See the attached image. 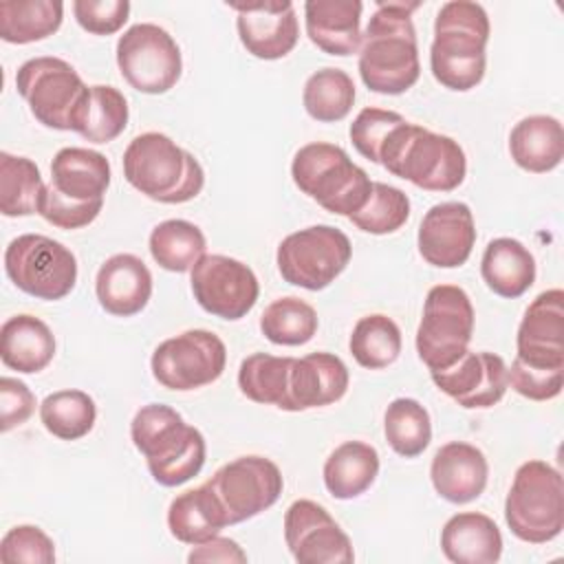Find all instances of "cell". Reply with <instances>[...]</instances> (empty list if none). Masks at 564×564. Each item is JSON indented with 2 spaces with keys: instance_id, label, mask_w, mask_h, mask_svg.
I'll return each instance as SVG.
<instances>
[{
  "instance_id": "cell-1",
  "label": "cell",
  "mask_w": 564,
  "mask_h": 564,
  "mask_svg": "<svg viewBox=\"0 0 564 564\" xmlns=\"http://www.w3.org/2000/svg\"><path fill=\"white\" fill-rule=\"evenodd\" d=\"M419 7L421 2L405 0L377 2L359 46V75L368 90L401 95L419 82V44L412 24Z\"/></svg>"
},
{
  "instance_id": "cell-2",
  "label": "cell",
  "mask_w": 564,
  "mask_h": 564,
  "mask_svg": "<svg viewBox=\"0 0 564 564\" xmlns=\"http://www.w3.org/2000/svg\"><path fill=\"white\" fill-rule=\"evenodd\" d=\"M489 18L478 2H445L434 20L430 68L434 79L456 93L476 88L485 77Z\"/></svg>"
},
{
  "instance_id": "cell-3",
  "label": "cell",
  "mask_w": 564,
  "mask_h": 564,
  "mask_svg": "<svg viewBox=\"0 0 564 564\" xmlns=\"http://www.w3.org/2000/svg\"><path fill=\"white\" fill-rule=\"evenodd\" d=\"M134 447L145 456L152 478L163 487L192 480L205 465L203 434L165 403H148L130 423Z\"/></svg>"
},
{
  "instance_id": "cell-4",
  "label": "cell",
  "mask_w": 564,
  "mask_h": 564,
  "mask_svg": "<svg viewBox=\"0 0 564 564\" xmlns=\"http://www.w3.org/2000/svg\"><path fill=\"white\" fill-rule=\"evenodd\" d=\"M123 176L137 192L165 205L187 203L205 185L198 159L161 132H143L128 143Z\"/></svg>"
},
{
  "instance_id": "cell-5",
  "label": "cell",
  "mask_w": 564,
  "mask_h": 564,
  "mask_svg": "<svg viewBox=\"0 0 564 564\" xmlns=\"http://www.w3.org/2000/svg\"><path fill=\"white\" fill-rule=\"evenodd\" d=\"M379 165L427 192H452L467 174V159L458 141L410 121L394 128Z\"/></svg>"
},
{
  "instance_id": "cell-6",
  "label": "cell",
  "mask_w": 564,
  "mask_h": 564,
  "mask_svg": "<svg viewBox=\"0 0 564 564\" xmlns=\"http://www.w3.org/2000/svg\"><path fill=\"white\" fill-rule=\"evenodd\" d=\"M291 176L300 192L337 216L357 214L372 189L370 176L350 161L344 148L315 141L302 145L291 163Z\"/></svg>"
},
{
  "instance_id": "cell-7",
  "label": "cell",
  "mask_w": 564,
  "mask_h": 564,
  "mask_svg": "<svg viewBox=\"0 0 564 564\" xmlns=\"http://www.w3.org/2000/svg\"><path fill=\"white\" fill-rule=\"evenodd\" d=\"M505 520L522 542L544 544L555 540L564 529L562 474L544 460L522 463L505 500Z\"/></svg>"
},
{
  "instance_id": "cell-8",
  "label": "cell",
  "mask_w": 564,
  "mask_h": 564,
  "mask_svg": "<svg viewBox=\"0 0 564 564\" xmlns=\"http://www.w3.org/2000/svg\"><path fill=\"white\" fill-rule=\"evenodd\" d=\"M474 306L456 284H436L427 291L416 330V352L430 372L452 366L469 350Z\"/></svg>"
},
{
  "instance_id": "cell-9",
  "label": "cell",
  "mask_w": 564,
  "mask_h": 564,
  "mask_svg": "<svg viewBox=\"0 0 564 564\" xmlns=\"http://www.w3.org/2000/svg\"><path fill=\"white\" fill-rule=\"evenodd\" d=\"M352 245L348 236L330 225H313L289 234L275 253L278 271L284 282L322 291L348 267Z\"/></svg>"
},
{
  "instance_id": "cell-10",
  "label": "cell",
  "mask_w": 564,
  "mask_h": 564,
  "mask_svg": "<svg viewBox=\"0 0 564 564\" xmlns=\"http://www.w3.org/2000/svg\"><path fill=\"white\" fill-rule=\"evenodd\" d=\"M9 280L37 300L66 297L77 282V260L62 242L42 234H22L4 249Z\"/></svg>"
},
{
  "instance_id": "cell-11",
  "label": "cell",
  "mask_w": 564,
  "mask_h": 564,
  "mask_svg": "<svg viewBox=\"0 0 564 564\" xmlns=\"http://www.w3.org/2000/svg\"><path fill=\"white\" fill-rule=\"evenodd\" d=\"M15 88L31 115L46 128L70 130L88 86L77 70L59 57L26 59L15 75Z\"/></svg>"
},
{
  "instance_id": "cell-12",
  "label": "cell",
  "mask_w": 564,
  "mask_h": 564,
  "mask_svg": "<svg viewBox=\"0 0 564 564\" xmlns=\"http://www.w3.org/2000/svg\"><path fill=\"white\" fill-rule=\"evenodd\" d=\"M121 77L139 93L163 95L176 86L183 73L176 40L152 22L130 26L117 42Z\"/></svg>"
},
{
  "instance_id": "cell-13",
  "label": "cell",
  "mask_w": 564,
  "mask_h": 564,
  "mask_svg": "<svg viewBox=\"0 0 564 564\" xmlns=\"http://www.w3.org/2000/svg\"><path fill=\"white\" fill-rule=\"evenodd\" d=\"M227 366L223 339L205 328H192L161 341L150 359L154 379L167 390H196L214 383Z\"/></svg>"
},
{
  "instance_id": "cell-14",
  "label": "cell",
  "mask_w": 564,
  "mask_h": 564,
  "mask_svg": "<svg viewBox=\"0 0 564 564\" xmlns=\"http://www.w3.org/2000/svg\"><path fill=\"white\" fill-rule=\"evenodd\" d=\"M207 485L218 496L229 524H238L273 507L282 496L284 478L273 460L240 456L216 469Z\"/></svg>"
},
{
  "instance_id": "cell-15",
  "label": "cell",
  "mask_w": 564,
  "mask_h": 564,
  "mask_svg": "<svg viewBox=\"0 0 564 564\" xmlns=\"http://www.w3.org/2000/svg\"><path fill=\"white\" fill-rule=\"evenodd\" d=\"M192 293L203 311L220 319H240L258 302V278L240 260L205 253L192 267Z\"/></svg>"
},
{
  "instance_id": "cell-16",
  "label": "cell",
  "mask_w": 564,
  "mask_h": 564,
  "mask_svg": "<svg viewBox=\"0 0 564 564\" xmlns=\"http://www.w3.org/2000/svg\"><path fill=\"white\" fill-rule=\"evenodd\" d=\"M284 540L300 564H350V538L335 518L313 500H295L284 513Z\"/></svg>"
},
{
  "instance_id": "cell-17",
  "label": "cell",
  "mask_w": 564,
  "mask_h": 564,
  "mask_svg": "<svg viewBox=\"0 0 564 564\" xmlns=\"http://www.w3.org/2000/svg\"><path fill=\"white\" fill-rule=\"evenodd\" d=\"M430 377L441 392L467 410L496 405L509 388L505 359L487 350H467L452 366L430 372Z\"/></svg>"
},
{
  "instance_id": "cell-18",
  "label": "cell",
  "mask_w": 564,
  "mask_h": 564,
  "mask_svg": "<svg viewBox=\"0 0 564 564\" xmlns=\"http://www.w3.org/2000/svg\"><path fill=\"white\" fill-rule=\"evenodd\" d=\"M419 253L438 269H454L467 262L476 245V225L469 205L447 200L432 205L419 225Z\"/></svg>"
},
{
  "instance_id": "cell-19",
  "label": "cell",
  "mask_w": 564,
  "mask_h": 564,
  "mask_svg": "<svg viewBox=\"0 0 564 564\" xmlns=\"http://www.w3.org/2000/svg\"><path fill=\"white\" fill-rule=\"evenodd\" d=\"M516 359L531 368L564 370V291L540 293L524 311L516 337Z\"/></svg>"
},
{
  "instance_id": "cell-20",
  "label": "cell",
  "mask_w": 564,
  "mask_h": 564,
  "mask_svg": "<svg viewBox=\"0 0 564 564\" xmlns=\"http://www.w3.org/2000/svg\"><path fill=\"white\" fill-rule=\"evenodd\" d=\"M238 13L236 29L242 46L258 59L289 55L300 37V24L291 0L278 2H227Z\"/></svg>"
},
{
  "instance_id": "cell-21",
  "label": "cell",
  "mask_w": 564,
  "mask_h": 564,
  "mask_svg": "<svg viewBox=\"0 0 564 564\" xmlns=\"http://www.w3.org/2000/svg\"><path fill=\"white\" fill-rule=\"evenodd\" d=\"M348 368L333 352H308L293 357L289 388L282 410L302 412L339 401L348 390Z\"/></svg>"
},
{
  "instance_id": "cell-22",
  "label": "cell",
  "mask_w": 564,
  "mask_h": 564,
  "mask_svg": "<svg viewBox=\"0 0 564 564\" xmlns=\"http://www.w3.org/2000/svg\"><path fill=\"white\" fill-rule=\"evenodd\" d=\"M430 478L441 498L452 505H467L485 491L489 465L476 445L452 441L434 454Z\"/></svg>"
},
{
  "instance_id": "cell-23",
  "label": "cell",
  "mask_w": 564,
  "mask_h": 564,
  "mask_svg": "<svg viewBox=\"0 0 564 564\" xmlns=\"http://www.w3.org/2000/svg\"><path fill=\"white\" fill-rule=\"evenodd\" d=\"M95 293L101 308L117 317L141 313L152 295V273L134 253H115L97 271Z\"/></svg>"
},
{
  "instance_id": "cell-24",
  "label": "cell",
  "mask_w": 564,
  "mask_h": 564,
  "mask_svg": "<svg viewBox=\"0 0 564 564\" xmlns=\"http://www.w3.org/2000/svg\"><path fill=\"white\" fill-rule=\"evenodd\" d=\"M359 0H306L304 22L308 40L328 55H352L361 46Z\"/></svg>"
},
{
  "instance_id": "cell-25",
  "label": "cell",
  "mask_w": 564,
  "mask_h": 564,
  "mask_svg": "<svg viewBox=\"0 0 564 564\" xmlns=\"http://www.w3.org/2000/svg\"><path fill=\"white\" fill-rule=\"evenodd\" d=\"M441 551L454 564H494L502 555V533L489 516L463 511L445 522Z\"/></svg>"
},
{
  "instance_id": "cell-26",
  "label": "cell",
  "mask_w": 564,
  "mask_h": 564,
  "mask_svg": "<svg viewBox=\"0 0 564 564\" xmlns=\"http://www.w3.org/2000/svg\"><path fill=\"white\" fill-rule=\"evenodd\" d=\"M55 357V337L35 315L20 313L0 328V359L7 368L33 375L44 370Z\"/></svg>"
},
{
  "instance_id": "cell-27",
  "label": "cell",
  "mask_w": 564,
  "mask_h": 564,
  "mask_svg": "<svg viewBox=\"0 0 564 564\" xmlns=\"http://www.w3.org/2000/svg\"><path fill=\"white\" fill-rule=\"evenodd\" d=\"M509 152L518 167L544 174L555 170L564 159V128L549 115L520 119L509 134Z\"/></svg>"
},
{
  "instance_id": "cell-28",
  "label": "cell",
  "mask_w": 564,
  "mask_h": 564,
  "mask_svg": "<svg viewBox=\"0 0 564 564\" xmlns=\"http://www.w3.org/2000/svg\"><path fill=\"white\" fill-rule=\"evenodd\" d=\"M170 533L183 544H203L229 527L227 513L214 494V489L203 482L196 489L178 494L167 509Z\"/></svg>"
},
{
  "instance_id": "cell-29",
  "label": "cell",
  "mask_w": 564,
  "mask_h": 564,
  "mask_svg": "<svg viewBox=\"0 0 564 564\" xmlns=\"http://www.w3.org/2000/svg\"><path fill=\"white\" fill-rule=\"evenodd\" d=\"M110 176L108 159L88 148H62L51 163V183L73 200L104 198Z\"/></svg>"
},
{
  "instance_id": "cell-30",
  "label": "cell",
  "mask_w": 564,
  "mask_h": 564,
  "mask_svg": "<svg viewBox=\"0 0 564 564\" xmlns=\"http://www.w3.org/2000/svg\"><path fill=\"white\" fill-rule=\"evenodd\" d=\"M485 284L500 297L516 300L535 282V260L516 238H496L485 247L480 260Z\"/></svg>"
},
{
  "instance_id": "cell-31",
  "label": "cell",
  "mask_w": 564,
  "mask_h": 564,
  "mask_svg": "<svg viewBox=\"0 0 564 564\" xmlns=\"http://www.w3.org/2000/svg\"><path fill=\"white\" fill-rule=\"evenodd\" d=\"M379 454L364 441H346L324 463V485L337 500H352L375 482Z\"/></svg>"
},
{
  "instance_id": "cell-32",
  "label": "cell",
  "mask_w": 564,
  "mask_h": 564,
  "mask_svg": "<svg viewBox=\"0 0 564 564\" xmlns=\"http://www.w3.org/2000/svg\"><path fill=\"white\" fill-rule=\"evenodd\" d=\"M128 101L115 86H88L84 104L79 106L73 132L90 143H110L128 126Z\"/></svg>"
},
{
  "instance_id": "cell-33",
  "label": "cell",
  "mask_w": 564,
  "mask_h": 564,
  "mask_svg": "<svg viewBox=\"0 0 564 564\" xmlns=\"http://www.w3.org/2000/svg\"><path fill=\"white\" fill-rule=\"evenodd\" d=\"M59 0H2L0 37L9 44H31L53 35L62 26Z\"/></svg>"
},
{
  "instance_id": "cell-34",
  "label": "cell",
  "mask_w": 564,
  "mask_h": 564,
  "mask_svg": "<svg viewBox=\"0 0 564 564\" xmlns=\"http://www.w3.org/2000/svg\"><path fill=\"white\" fill-rule=\"evenodd\" d=\"M205 249L207 240L200 227L183 218L163 220L150 234V253L154 262L172 273L192 271L205 256Z\"/></svg>"
},
{
  "instance_id": "cell-35",
  "label": "cell",
  "mask_w": 564,
  "mask_h": 564,
  "mask_svg": "<svg viewBox=\"0 0 564 564\" xmlns=\"http://www.w3.org/2000/svg\"><path fill=\"white\" fill-rule=\"evenodd\" d=\"M44 192L46 185L31 159L0 152V212L4 216L37 214Z\"/></svg>"
},
{
  "instance_id": "cell-36",
  "label": "cell",
  "mask_w": 564,
  "mask_h": 564,
  "mask_svg": "<svg viewBox=\"0 0 564 564\" xmlns=\"http://www.w3.org/2000/svg\"><path fill=\"white\" fill-rule=\"evenodd\" d=\"M302 104L308 117L319 123L341 121L352 110L355 84L346 70L326 66L306 79Z\"/></svg>"
},
{
  "instance_id": "cell-37",
  "label": "cell",
  "mask_w": 564,
  "mask_h": 564,
  "mask_svg": "<svg viewBox=\"0 0 564 564\" xmlns=\"http://www.w3.org/2000/svg\"><path fill=\"white\" fill-rule=\"evenodd\" d=\"M293 357H275L269 352H253L242 359L238 368L240 392L262 405H275L282 410L289 388Z\"/></svg>"
},
{
  "instance_id": "cell-38",
  "label": "cell",
  "mask_w": 564,
  "mask_h": 564,
  "mask_svg": "<svg viewBox=\"0 0 564 564\" xmlns=\"http://www.w3.org/2000/svg\"><path fill=\"white\" fill-rule=\"evenodd\" d=\"M401 344L403 341L397 322L388 315L372 313L355 324L348 348L359 366L368 370H381L397 361Z\"/></svg>"
},
{
  "instance_id": "cell-39",
  "label": "cell",
  "mask_w": 564,
  "mask_h": 564,
  "mask_svg": "<svg viewBox=\"0 0 564 564\" xmlns=\"http://www.w3.org/2000/svg\"><path fill=\"white\" fill-rule=\"evenodd\" d=\"M97 419V405L84 390H57L40 405V421L48 434L62 441L86 436Z\"/></svg>"
},
{
  "instance_id": "cell-40",
  "label": "cell",
  "mask_w": 564,
  "mask_h": 564,
  "mask_svg": "<svg viewBox=\"0 0 564 564\" xmlns=\"http://www.w3.org/2000/svg\"><path fill=\"white\" fill-rule=\"evenodd\" d=\"M383 432L386 441L399 456L416 458L432 441V421L416 399L399 397L386 408Z\"/></svg>"
},
{
  "instance_id": "cell-41",
  "label": "cell",
  "mask_w": 564,
  "mask_h": 564,
  "mask_svg": "<svg viewBox=\"0 0 564 564\" xmlns=\"http://www.w3.org/2000/svg\"><path fill=\"white\" fill-rule=\"evenodd\" d=\"M317 326L315 308L295 295L271 302L260 317L262 335L278 346H302L313 339Z\"/></svg>"
},
{
  "instance_id": "cell-42",
  "label": "cell",
  "mask_w": 564,
  "mask_h": 564,
  "mask_svg": "<svg viewBox=\"0 0 564 564\" xmlns=\"http://www.w3.org/2000/svg\"><path fill=\"white\" fill-rule=\"evenodd\" d=\"M410 218V198L399 187L388 183H372L366 205L350 216V223L375 236H386L405 225Z\"/></svg>"
},
{
  "instance_id": "cell-43",
  "label": "cell",
  "mask_w": 564,
  "mask_h": 564,
  "mask_svg": "<svg viewBox=\"0 0 564 564\" xmlns=\"http://www.w3.org/2000/svg\"><path fill=\"white\" fill-rule=\"evenodd\" d=\"M405 119L394 112V110H383V108H364L355 121L350 123V141L355 150L366 156L372 163L381 161V150L390 134L394 132L397 126H401Z\"/></svg>"
},
{
  "instance_id": "cell-44",
  "label": "cell",
  "mask_w": 564,
  "mask_h": 564,
  "mask_svg": "<svg viewBox=\"0 0 564 564\" xmlns=\"http://www.w3.org/2000/svg\"><path fill=\"white\" fill-rule=\"evenodd\" d=\"M0 560L4 564H53L55 544L35 524H18L0 540Z\"/></svg>"
},
{
  "instance_id": "cell-45",
  "label": "cell",
  "mask_w": 564,
  "mask_h": 564,
  "mask_svg": "<svg viewBox=\"0 0 564 564\" xmlns=\"http://www.w3.org/2000/svg\"><path fill=\"white\" fill-rule=\"evenodd\" d=\"M104 207V198L97 200H73L64 196L53 183L46 185V192L40 203V216L57 229H82L90 225Z\"/></svg>"
},
{
  "instance_id": "cell-46",
  "label": "cell",
  "mask_w": 564,
  "mask_h": 564,
  "mask_svg": "<svg viewBox=\"0 0 564 564\" xmlns=\"http://www.w3.org/2000/svg\"><path fill=\"white\" fill-rule=\"evenodd\" d=\"M73 13L77 24L93 35L117 33L130 15L128 0H75Z\"/></svg>"
},
{
  "instance_id": "cell-47",
  "label": "cell",
  "mask_w": 564,
  "mask_h": 564,
  "mask_svg": "<svg viewBox=\"0 0 564 564\" xmlns=\"http://www.w3.org/2000/svg\"><path fill=\"white\" fill-rule=\"evenodd\" d=\"M509 386L531 399V401H549L562 392L564 386V370H549V368H531L518 359H513L511 368H507Z\"/></svg>"
},
{
  "instance_id": "cell-48",
  "label": "cell",
  "mask_w": 564,
  "mask_h": 564,
  "mask_svg": "<svg viewBox=\"0 0 564 564\" xmlns=\"http://www.w3.org/2000/svg\"><path fill=\"white\" fill-rule=\"evenodd\" d=\"M35 410V397L26 383L13 377L0 379V430L11 432L13 427L29 421Z\"/></svg>"
},
{
  "instance_id": "cell-49",
  "label": "cell",
  "mask_w": 564,
  "mask_h": 564,
  "mask_svg": "<svg viewBox=\"0 0 564 564\" xmlns=\"http://www.w3.org/2000/svg\"><path fill=\"white\" fill-rule=\"evenodd\" d=\"M187 562H225V564L238 562V564H245L247 553L238 546V542H234L229 538L214 535L212 540H207L203 544H196L189 551Z\"/></svg>"
}]
</instances>
